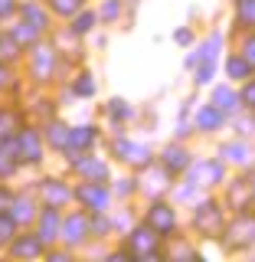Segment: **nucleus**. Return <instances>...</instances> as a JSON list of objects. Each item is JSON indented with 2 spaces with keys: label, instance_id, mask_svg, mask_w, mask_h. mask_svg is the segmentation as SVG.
<instances>
[{
  "label": "nucleus",
  "instance_id": "1",
  "mask_svg": "<svg viewBox=\"0 0 255 262\" xmlns=\"http://www.w3.org/2000/svg\"><path fill=\"white\" fill-rule=\"evenodd\" d=\"M151 223L157 226V229H170V223H174V216H170V213L164 210V207H157V210L151 213Z\"/></svg>",
  "mask_w": 255,
  "mask_h": 262
},
{
  "label": "nucleus",
  "instance_id": "2",
  "mask_svg": "<svg viewBox=\"0 0 255 262\" xmlns=\"http://www.w3.org/2000/svg\"><path fill=\"white\" fill-rule=\"evenodd\" d=\"M23 147H27L30 158H36V154H39V141H36L33 135H23Z\"/></svg>",
  "mask_w": 255,
  "mask_h": 262
},
{
  "label": "nucleus",
  "instance_id": "3",
  "mask_svg": "<svg viewBox=\"0 0 255 262\" xmlns=\"http://www.w3.org/2000/svg\"><path fill=\"white\" fill-rule=\"evenodd\" d=\"M39 243L36 239H27V243H16V252H23V256H30V252H36Z\"/></svg>",
  "mask_w": 255,
  "mask_h": 262
},
{
  "label": "nucleus",
  "instance_id": "4",
  "mask_svg": "<svg viewBox=\"0 0 255 262\" xmlns=\"http://www.w3.org/2000/svg\"><path fill=\"white\" fill-rule=\"evenodd\" d=\"M229 72H233V76H242V72H249V66H245L242 59H233L229 62Z\"/></svg>",
  "mask_w": 255,
  "mask_h": 262
},
{
  "label": "nucleus",
  "instance_id": "5",
  "mask_svg": "<svg viewBox=\"0 0 255 262\" xmlns=\"http://www.w3.org/2000/svg\"><path fill=\"white\" fill-rule=\"evenodd\" d=\"M72 141H76V144H88V141H92V131H88V128H82L79 135H72Z\"/></svg>",
  "mask_w": 255,
  "mask_h": 262
},
{
  "label": "nucleus",
  "instance_id": "6",
  "mask_svg": "<svg viewBox=\"0 0 255 262\" xmlns=\"http://www.w3.org/2000/svg\"><path fill=\"white\" fill-rule=\"evenodd\" d=\"M216 121H219L216 112H203V115H200V125H216Z\"/></svg>",
  "mask_w": 255,
  "mask_h": 262
},
{
  "label": "nucleus",
  "instance_id": "7",
  "mask_svg": "<svg viewBox=\"0 0 255 262\" xmlns=\"http://www.w3.org/2000/svg\"><path fill=\"white\" fill-rule=\"evenodd\" d=\"M242 16H249V20H255V0H245V4H242Z\"/></svg>",
  "mask_w": 255,
  "mask_h": 262
},
{
  "label": "nucleus",
  "instance_id": "8",
  "mask_svg": "<svg viewBox=\"0 0 255 262\" xmlns=\"http://www.w3.org/2000/svg\"><path fill=\"white\" fill-rule=\"evenodd\" d=\"M216 102H223V108H229V102H236L229 92H216Z\"/></svg>",
  "mask_w": 255,
  "mask_h": 262
},
{
  "label": "nucleus",
  "instance_id": "9",
  "mask_svg": "<svg viewBox=\"0 0 255 262\" xmlns=\"http://www.w3.org/2000/svg\"><path fill=\"white\" fill-rule=\"evenodd\" d=\"M10 229H13V223H7V220H0V239H4V236L10 233Z\"/></svg>",
  "mask_w": 255,
  "mask_h": 262
},
{
  "label": "nucleus",
  "instance_id": "10",
  "mask_svg": "<svg viewBox=\"0 0 255 262\" xmlns=\"http://www.w3.org/2000/svg\"><path fill=\"white\" fill-rule=\"evenodd\" d=\"M13 10V4H10V0H0V16H4V13H10Z\"/></svg>",
  "mask_w": 255,
  "mask_h": 262
},
{
  "label": "nucleus",
  "instance_id": "11",
  "mask_svg": "<svg viewBox=\"0 0 255 262\" xmlns=\"http://www.w3.org/2000/svg\"><path fill=\"white\" fill-rule=\"evenodd\" d=\"M56 7H59V10H65V13H69V10H72V7H76V4H72V0H59V4H56Z\"/></svg>",
  "mask_w": 255,
  "mask_h": 262
},
{
  "label": "nucleus",
  "instance_id": "12",
  "mask_svg": "<svg viewBox=\"0 0 255 262\" xmlns=\"http://www.w3.org/2000/svg\"><path fill=\"white\" fill-rule=\"evenodd\" d=\"M249 98H252V102H255V85H252V89H249Z\"/></svg>",
  "mask_w": 255,
  "mask_h": 262
}]
</instances>
